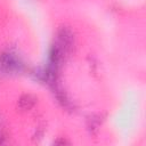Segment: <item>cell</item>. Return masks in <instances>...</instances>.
Returning a JSON list of instances; mask_svg holds the SVG:
<instances>
[{
  "instance_id": "6da1fadb",
  "label": "cell",
  "mask_w": 146,
  "mask_h": 146,
  "mask_svg": "<svg viewBox=\"0 0 146 146\" xmlns=\"http://www.w3.org/2000/svg\"><path fill=\"white\" fill-rule=\"evenodd\" d=\"M25 64L17 54L10 50L0 54V72L5 74H16L23 72Z\"/></svg>"
},
{
  "instance_id": "277c9868",
  "label": "cell",
  "mask_w": 146,
  "mask_h": 146,
  "mask_svg": "<svg viewBox=\"0 0 146 146\" xmlns=\"http://www.w3.org/2000/svg\"><path fill=\"white\" fill-rule=\"evenodd\" d=\"M103 115L102 114H92L90 115L88 119H87V128L88 130L94 133V132H97L99 127L102 125V122H103Z\"/></svg>"
},
{
  "instance_id": "3957f363",
  "label": "cell",
  "mask_w": 146,
  "mask_h": 146,
  "mask_svg": "<svg viewBox=\"0 0 146 146\" xmlns=\"http://www.w3.org/2000/svg\"><path fill=\"white\" fill-rule=\"evenodd\" d=\"M36 104V97L32 94H24L19 97L17 105L22 111H29Z\"/></svg>"
},
{
  "instance_id": "7a4b0ae2",
  "label": "cell",
  "mask_w": 146,
  "mask_h": 146,
  "mask_svg": "<svg viewBox=\"0 0 146 146\" xmlns=\"http://www.w3.org/2000/svg\"><path fill=\"white\" fill-rule=\"evenodd\" d=\"M54 43L68 57L75 48V35L68 26H60L57 30Z\"/></svg>"
}]
</instances>
